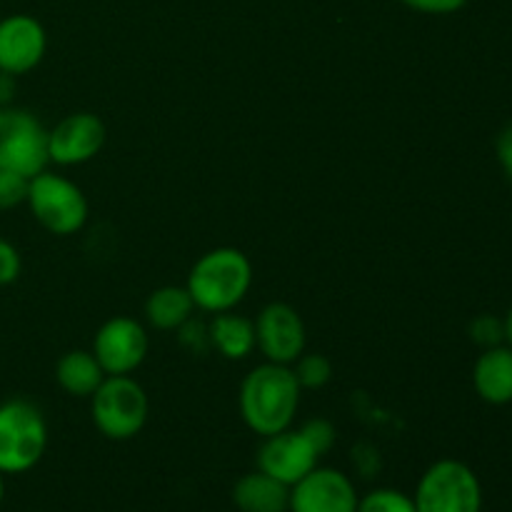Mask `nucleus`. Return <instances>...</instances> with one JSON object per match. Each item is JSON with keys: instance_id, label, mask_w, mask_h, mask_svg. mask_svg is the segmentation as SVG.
<instances>
[{"instance_id": "nucleus-1", "label": "nucleus", "mask_w": 512, "mask_h": 512, "mask_svg": "<svg viewBox=\"0 0 512 512\" xmlns=\"http://www.w3.org/2000/svg\"><path fill=\"white\" fill-rule=\"evenodd\" d=\"M303 388L290 365L263 363L245 375L238 405L243 423L260 438H270L293 428Z\"/></svg>"}, {"instance_id": "nucleus-2", "label": "nucleus", "mask_w": 512, "mask_h": 512, "mask_svg": "<svg viewBox=\"0 0 512 512\" xmlns=\"http://www.w3.org/2000/svg\"><path fill=\"white\" fill-rule=\"evenodd\" d=\"M253 285V265L238 248H213L200 255L188 273L190 298L195 310L218 315L235 310Z\"/></svg>"}, {"instance_id": "nucleus-3", "label": "nucleus", "mask_w": 512, "mask_h": 512, "mask_svg": "<svg viewBox=\"0 0 512 512\" xmlns=\"http://www.w3.org/2000/svg\"><path fill=\"white\" fill-rule=\"evenodd\" d=\"M48 423L43 410L23 398L0 403V473L23 475L43 460Z\"/></svg>"}, {"instance_id": "nucleus-4", "label": "nucleus", "mask_w": 512, "mask_h": 512, "mask_svg": "<svg viewBox=\"0 0 512 512\" xmlns=\"http://www.w3.org/2000/svg\"><path fill=\"white\" fill-rule=\"evenodd\" d=\"M148 393L130 375H105L100 388L90 395L93 425L103 438L123 443L140 435L148 423Z\"/></svg>"}, {"instance_id": "nucleus-5", "label": "nucleus", "mask_w": 512, "mask_h": 512, "mask_svg": "<svg viewBox=\"0 0 512 512\" xmlns=\"http://www.w3.org/2000/svg\"><path fill=\"white\" fill-rule=\"evenodd\" d=\"M25 205L30 208L33 218L58 238L80 233L88 223V198L80 185L53 170H43L30 178Z\"/></svg>"}, {"instance_id": "nucleus-6", "label": "nucleus", "mask_w": 512, "mask_h": 512, "mask_svg": "<svg viewBox=\"0 0 512 512\" xmlns=\"http://www.w3.org/2000/svg\"><path fill=\"white\" fill-rule=\"evenodd\" d=\"M413 503L418 512H480L483 485L470 465L445 458L420 475Z\"/></svg>"}, {"instance_id": "nucleus-7", "label": "nucleus", "mask_w": 512, "mask_h": 512, "mask_svg": "<svg viewBox=\"0 0 512 512\" xmlns=\"http://www.w3.org/2000/svg\"><path fill=\"white\" fill-rule=\"evenodd\" d=\"M48 130L28 110L0 108V165L23 178L48 170Z\"/></svg>"}, {"instance_id": "nucleus-8", "label": "nucleus", "mask_w": 512, "mask_h": 512, "mask_svg": "<svg viewBox=\"0 0 512 512\" xmlns=\"http://www.w3.org/2000/svg\"><path fill=\"white\" fill-rule=\"evenodd\" d=\"M148 330L128 315L105 320L93 338L95 360L105 375H133L148 358Z\"/></svg>"}, {"instance_id": "nucleus-9", "label": "nucleus", "mask_w": 512, "mask_h": 512, "mask_svg": "<svg viewBox=\"0 0 512 512\" xmlns=\"http://www.w3.org/2000/svg\"><path fill=\"white\" fill-rule=\"evenodd\" d=\"M305 323L288 303H270L255 318V348L265 363L293 365L305 353Z\"/></svg>"}, {"instance_id": "nucleus-10", "label": "nucleus", "mask_w": 512, "mask_h": 512, "mask_svg": "<svg viewBox=\"0 0 512 512\" xmlns=\"http://www.w3.org/2000/svg\"><path fill=\"white\" fill-rule=\"evenodd\" d=\"M355 483L335 468H315L290 488L288 512H358Z\"/></svg>"}, {"instance_id": "nucleus-11", "label": "nucleus", "mask_w": 512, "mask_h": 512, "mask_svg": "<svg viewBox=\"0 0 512 512\" xmlns=\"http://www.w3.org/2000/svg\"><path fill=\"white\" fill-rule=\"evenodd\" d=\"M320 453L300 428H288L263 438L258 450V470L293 488L310 470L318 468Z\"/></svg>"}, {"instance_id": "nucleus-12", "label": "nucleus", "mask_w": 512, "mask_h": 512, "mask_svg": "<svg viewBox=\"0 0 512 512\" xmlns=\"http://www.w3.org/2000/svg\"><path fill=\"white\" fill-rule=\"evenodd\" d=\"M48 50V33L33 15L15 13L0 20V73L13 78L38 68Z\"/></svg>"}, {"instance_id": "nucleus-13", "label": "nucleus", "mask_w": 512, "mask_h": 512, "mask_svg": "<svg viewBox=\"0 0 512 512\" xmlns=\"http://www.w3.org/2000/svg\"><path fill=\"white\" fill-rule=\"evenodd\" d=\"M105 145V123L95 113L65 115L53 130H48L50 163L60 168L83 165L93 160Z\"/></svg>"}, {"instance_id": "nucleus-14", "label": "nucleus", "mask_w": 512, "mask_h": 512, "mask_svg": "<svg viewBox=\"0 0 512 512\" xmlns=\"http://www.w3.org/2000/svg\"><path fill=\"white\" fill-rule=\"evenodd\" d=\"M473 385L480 400L490 405L512 403V348L510 345H495L485 348L483 355L475 360Z\"/></svg>"}, {"instance_id": "nucleus-15", "label": "nucleus", "mask_w": 512, "mask_h": 512, "mask_svg": "<svg viewBox=\"0 0 512 512\" xmlns=\"http://www.w3.org/2000/svg\"><path fill=\"white\" fill-rule=\"evenodd\" d=\"M233 503L240 512H288L290 488L263 470H253L233 485Z\"/></svg>"}, {"instance_id": "nucleus-16", "label": "nucleus", "mask_w": 512, "mask_h": 512, "mask_svg": "<svg viewBox=\"0 0 512 512\" xmlns=\"http://www.w3.org/2000/svg\"><path fill=\"white\" fill-rule=\"evenodd\" d=\"M210 348L225 360H245L255 350V320L238 315L235 310L213 315L208 325Z\"/></svg>"}, {"instance_id": "nucleus-17", "label": "nucleus", "mask_w": 512, "mask_h": 512, "mask_svg": "<svg viewBox=\"0 0 512 512\" xmlns=\"http://www.w3.org/2000/svg\"><path fill=\"white\" fill-rule=\"evenodd\" d=\"M195 313V303L185 285H163L145 300V320L155 330H180Z\"/></svg>"}, {"instance_id": "nucleus-18", "label": "nucleus", "mask_w": 512, "mask_h": 512, "mask_svg": "<svg viewBox=\"0 0 512 512\" xmlns=\"http://www.w3.org/2000/svg\"><path fill=\"white\" fill-rule=\"evenodd\" d=\"M55 380L73 398H90L105 380V373L90 350H68L55 365Z\"/></svg>"}, {"instance_id": "nucleus-19", "label": "nucleus", "mask_w": 512, "mask_h": 512, "mask_svg": "<svg viewBox=\"0 0 512 512\" xmlns=\"http://www.w3.org/2000/svg\"><path fill=\"white\" fill-rule=\"evenodd\" d=\"M290 368L303 390H320L333 378V363L323 353H303Z\"/></svg>"}, {"instance_id": "nucleus-20", "label": "nucleus", "mask_w": 512, "mask_h": 512, "mask_svg": "<svg viewBox=\"0 0 512 512\" xmlns=\"http://www.w3.org/2000/svg\"><path fill=\"white\" fill-rule=\"evenodd\" d=\"M358 512H418L413 495L395 488H375L358 500Z\"/></svg>"}, {"instance_id": "nucleus-21", "label": "nucleus", "mask_w": 512, "mask_h": 512, "mask_svg": "<svg viewBox=\"0 0 512 512\" xmlns=\"http://www.w3.org/2000/svg\"><path fill=\"white\" fill-rule=\"evenodd\" d=\"M28 178L0 165V210H13L28 198Z\"/></svg>"}, {"instance_id": "nucleus-22", "label": "nucleus", "mask_w": 512, "mask_h": 512, "mask_svg": "<svg viewBox=\"0 0 512 512\" xmlns=\"http://www.w3.org/2000/svg\"><path fill=\"white\" fill-rule=\"evenodd\" d=\"M470 335L478 345L483 348H495V345H503L505 340V328L503 320L493 318V315H480L473 325H470Z\"/></svg>"}, {"instance_id": "nucleus-23", "label": "nucleus", "mask_w": 512, "mask_h": 512, "mask_svg": "<svg viewBox=\"0 0 512 512\" xmlns=\"http://www.w3.org/2000/svg\"><path fill=\"white\" fill-rule=\"evenodd\" d=\"M300 430L308 435V440L315 445V450L320 453V458L330 453V448L335 445V438H338V435H335L333 423H330V420H325V418L308 420L305 425H300Z\"/></svg>"}, {"instance_id": "nucleus-24", "label": "nucleus", "mask_w": 512, "mask_h": 512, "mask_svg": "<svg viewBox=\"0 0 512 512\" xmlns=\"http://www.w3.org/2000/svg\"><path fill=\"white\" fill-rule=\"evenodd\" d=\"M23 260H20L18 248L10 240L0 238V285H13L20 278Z\"/></svg>"}, {"instance_id": "nucleus-25", "label": "nucleus", "mask_w": 512, "mask_h": 512, "mask_svg": "<svg viewBox=\"0 0 512 512\" xmlns=\"http://www.w3.org/2000/svg\"><path fill=\"white\" fill-rule=\"evenodd\" d=\"M400 3L423 15H450L463 10L468 0H400Z\"/></svg>"}, {"instance_id": "nucleus-26", "label": "nucleus", "mask_w": 512, "mask_h": 512, "mask_svg": "<svg viewBox=\"0 0 512 512\" xmlns=\"http://www.w3.org/2000/svg\"><path fill=\"white\" fill-rule=\"evenodd\" d=\"M495 155H498V163L503 165L505 173L512 178V123L508 128L500 130L498 143H495Z\"/></svg>"}, {"instance_id": "nucleus-27", "label": "nucleus", "mask_w": 512, "mask_h": 512, "mask_svg": "<svg viewBox=\"0 0 512 512\" xmlns=\"http://www.w3.org/2000/svg\"><path fill=\"white\" fill-rule=\"evenodd\" d=\"M13 93H15V78L8 73H0V108H8Z\"/></svg>"}, {"instance_id": "nucleus-28", "label": "nucleus", "mask_w": 512, "mask_h": 512, "mask_svg": "<svg viewBox=\"0 0 512 512\" xmlns=\"http://www.w3.org/2000/svg\"><path fill=\"white\" fill-rule=\"evenodd\" d=\"M503 328H505V343H508L510 348H512V308L508 310V315H505Z\"/></svg>"}, {"instance_id": "nucleus-29", "label": "nucleus", "mask_w": 512, "mask_h": 512, "mask_svg": "<svg viewBox=\"0 0 512 512\" xmlns=\"http://www.w3.org/2000/svg\"><path fill=\"white\" fill-rule=\"evenodd\" d=\"M3 498H5V475L0 473V505H3Z\"/></svg>"}]
</instances>
